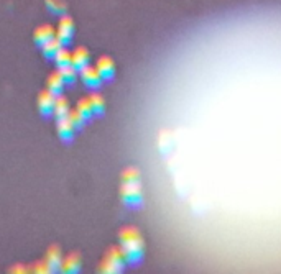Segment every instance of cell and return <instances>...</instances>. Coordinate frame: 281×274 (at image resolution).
Returning a JSON list of instances; mask_svg holds the SVG:
<instances>
[{"instance_id":"1","label":"cell","mask_w":281,"mask_h":274,"mask_svg":"<svg viewBox=\"0 0 281 274\" xmlns=\"http://www.w3.org/2000/svg\"><path fill=\"white\" fill-rule=\"evenodd\" d=\"M119 247L128 266H138L145 256V238L137 227H123L119 232Z\"/></svg>"},{"instance_id":"2","label":"cell","mask_w":281,"mask_h":274,"mask_svg":"<svg viewBox=\"0 0 281 274\" xmlns=\"http://www.w3.org/2000/svg\"><path fill=\"white\" fill-rule=\"evenodd\" d=\"M120 199L128 209H140L143 205L142 181H130L120 184Z\"/></svg>"},{"instance_id":"3","label":"cell","mask_w":281,"mask_h":274,"mask_svg":"<svg viewBox=\"0 0 281 274\" xmlns=\"http://www.w3.org/2000/svg\"><path fill=\"white\" fill-rule=\"evenodd\" d=\"M125 265L127 261L120 247H110L104 253V258L100 261V273H107V274L122 273Z\"/></svg>"},{"instance_id":"4","label":"cell","mask_w":281,"mask_h":274,"mask_svg":"<svg viewBox=\"0 0 281 274\" xmlns=\"http://www.w3.org/2000/svg\"><path fill=\"white\" fill-rule=\"evenodd\" d=\"M72 36H74V20L69 15L63 13L56 26V38L63 43V46H66L72 40Z\"/></svg>"},{"instance_id":"5","label":"cell","mask_w":281,"mask_h":274,"mask_svg":"<svg viewBox=\"0 0 281 274\" xmlns=\"http://www.w3.org/2000/svg\"><path fill=\"white\" fill-rule=\"evenodd\" d=\"M79 76H81V81L86 87H89L91 91H97V89L102 86V77H100L99 71L95 69V66L87 64L86 68H82L79 71Z\"/></svg>"},{"instance_id":"6","label":"cell","mask_w":281,"mask_h":274,"mask_svg":"<svg viewBox=\"0 0 281 274\" xmlns=\"http://www.w3.org/2000/svg\"><path fill=\"white\" fill-rule=\"evenodd\" d=\"M95 69L99 71L100 77H102L104 82H110L114 81L115 77V63L110 56H100V58L95 61Z\"/></svg>"},{"instance_id":"7","label":"cell","mask_w":281,"mask_h":274,"mask_svg":"<svg viewBox=\"0 0 281 274\" xmlns=\"http://www.w3.org/2000/svg\"><path fill=\"white\" fill-rule=\"evenodd\" d=\"M54 100H56V96L53 92H49L48 89H44V91H41L40 94H38V99H36L38 112H40L43 117H46V119L53 115Z\"/></svg>"},{"instance_id":"8","label":"cell","mask_w":281,"mask_h":274,"mask_svg":"<svg viewBox=\"0 0 281 274\" xmlns=\"http://www.w3.org/2000/svg\"><path fill=\"white\" fill-rule=\"evenodd\" d=\"M89 63H91V53L84 46H77L74 48V51H71V64L74 66L77 71L86 68Z\"/></svg>"},{"instance_id":"9","label":"cell","mask_w":281,"mask_h":274,"mask_svg":"<svg viewBox=\"0 0 281 274\" xmlns=\"http://www.w3.org/2000/svg\"><path fill=\"white\" fill-rule=\"evenodd\" d=\"M56 132H58V135H59L61 139H63V141L69 143V141H72V138H74L76 128L69 122V119L64 117V119H58V124H56Z\"/></svg>"},{"instance_id":"10","label":"cell","mask_w":281,"mask_h":274,"mask_svg":"<svg viewBox=\"0 0 281 274\" xmlns=\"http://www.w3.org/2000/svg\"><path fill=\"white\" fill-rule=\"evenodd\" d=\"M81 266H82V260H81V255L79 253H69L63 258V263H61V268L59 271L63 273H79L81 271Z\"/></svg>"},{"instance_id":"11","label":"cell","mask_w":281,"mask_h":274,"mask_svg":"<svg viewBox=\"0 0 281 274\" xmlns=\"http://www.w3.org/2000/svg\"><path fill=\"white\" fill-rule=\"evenodd\" d=\"M54 36H56V28L53 25H48V23L38 26L35 33H33V40H35L38 46H41V44H44L49 40H53Z\"/></svg>"},{"instance_id":"12","label":"cell","mask_w":281,"mask_h":274,"mask_svg":"<svg viewBox=\"0 0 281 274\" xmlns=\"http://www.w3.org/2000/svg\"><path fill=\"white\" fill-rule=\"evenodd\" d=\"M63 251L58 247V245H51V247L48 248L46 251V258L44 261L48 263V266L51 268V271H59L61 268V263H63Z\"/></svg>"},{"instance_id":"13","label":"cell","mask_w":281,"mask_h":274,"mask_svg":"<svg viewBox=\"0 0 281 274\" xmlns=\"http://www.w3.org/2000/svg\"><path fill=\"white\" fill-rule=\"evenodd\" d=\"M64 86H66V82H64V79H63V76H61L59 69H58V71H53L51 74L48 76V79H46V89H48L49 92H53L54 96H59V94H63Z\"/></svg>"},{"instance_id":"14","label":"cell","mask_w":281,"mask_h":274,"mask_svg":"<svg viewBox=\"0 0 281 274\" xmlns=\"http://www.w3.org/2000/svg\"><path fill=\"white\" fill-rule=\"evenodd\" d=\"M71 110V104L69 100H67L63 94H59V96H56V100H54V107H53V115L56 117V120L58 119H64L67 117Z\"/></svg>"},{"instance_id":"15","label":"cell","mask_w":281,"mask_h":274,"mask_svg":"<svg viewBox=\"0 0 281 274\" xmlns=\"http://www.w3.org/2000/svg\"><path fill=\"white\" fill-rule=\"evenodd\" d=\"M89 100H91L92 110H94V117H100L105 112V99L100 96L97 91H92L89 94Z\"/></svg>"},{"instance_id":"16","label":"cell","mask_w":281,"mask_h":274,"mask_svg":"<svg viewBox=\"0 0 281 274\" xmlns=\"http://www.w3.org/2000/svg\"><path fill=\"white\" fill-rule=\"evenodd\" d=\"M63 46V43H61L58 38H53V40H49V41H46L44 44H41V53H43V56L46 59H53L54 58V54L58 53V49Z\"/></svg>"},{"instance_id":"17","label":"cell","mask_w":281,"mask_h":274,"mask_svg":"<svg viewBox=\"0 0 281 274\" xmlns=\"http://www.w3.org/2000/svg\"><path fill=\"white\" fill-rule=\"evenodd\" d=\"M61 76H63V79L66 82V86H74L77 77H79V71H77L72 64H67L64 68H59Z\"/></svg>"},{"instance_id":"18","label":"cell","mask_w":281,"mask_h":274,"mask_svg":"<svg viewBox=\"0 0 281 274\" xmlns=\"http://www.w3.org/2000/svg\"><path fill=\"white\" fill-rule=\"evenodd\" d=\"M53 61H54V64H56V68H58V69L64 68V66L71 64V51L66 46H61L58 49V53L54 54Z\"/></svg>"},{"instance_id":"19","label":"cell","mask_w":281,"mask_h":274,"mask_svg":"<svg viewBox=\"0 0 281 274\" xmlns=\"http://www.w3.org/2000/svg\"><path fill=\"white\" fill-rule=\"evenodd\" d=\"M76 109L79 110L84 117H86L87 122L94 117V110H92V105H91V100H89V97H81L79 100H77Z\"/></svg>"},{"instance_id":"20","label":"cell","mask_w":281,"mask_h":274,"mask_svg":"<svg viewBox=\"0 0 281 274\" xmlns=\"http://www.w3.org/2000/svg\"><path fill=\"white\" fill-rule=\"evenodd\" d=\"M67 119H69L71 124L74 125L76 130H82V128L86 127V124H87L86 117H84L77 109H74V110L71 109V110H69V114H67Z\"/></svg>"},{"instance_id":"21","label":"cell","mask_w":281,"mask_h":274,"mask_svg":"<svg viewBox=\"0 0 281 274\" xmlns=\"http://www.w3.org/2000/svg\"><path fill=\"white\" fill-rule=\"evenodd\" d=\"M122 182H130V181H142V172L138 167L128 166L122 171Z\"/></svg>"},{"instance_id":"22","label":"cell","mask_w":281,"mask_h":274,"mask_svg":"<svg viewBox=\"0 0 281 274\" xmlns=\"http://www.w3.org/2000/svg\"><path fill=\"white\" fill-rule=\"evenodd\" d=\"M46 2V8L51 12L53 15H63L66 13V8H67V5L66 2H63V0H44Z\"/></svg>"},{"instance_id":"23","label":"cell","mask_w":281,"mask_h":274,"mask_svg":"<svg viewBox=\"0 0 281 274\" xmlns=\"http://www.w3.org/2000/svg\"><path fill=\"white\" fill-rule=\"evenodd\" d=\"M35 273H53L51 271V268L48 266V263L46 261H40V263H36L35 265V270H33Z\"/></svg>"}]
</instances>
